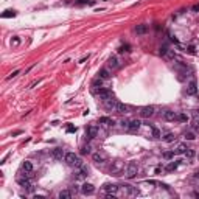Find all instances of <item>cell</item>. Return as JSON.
<instances>
[{
	"label": "cell",
	"instance_id": "obj_1",
	"mask_svg": "<svg viewBox=\"0 0 199 199\" xmlns=\"http://www.w3.org/2000/svg\"><path fill=\"white\" fill-rule=\"evenodd\" d=\"M64 162L70 167H83V160L75 154V152H67L64 156Z\"/></svg>",
	"mask_w": 199,
	"mask_h": 199
},
{
	"label": "cell",
	"instance_id": "obj_2",
	"mask_svg": "<svg viewBox=\"0 0 199 199\" xmlns=\"http://www.w3.org/2000/svg\"><path fill=\"white\" fill-rule=\"evenodd\" d=\"M137 173H139V165H137L135 162H129L128 167H126V170H125V177L126 179H134L137 176Z\"/></svg>",
	"mask_w": 199,
	"mask_h": 199
},
{
	"label": "cell",
	"instance_id": "obj_3",
	"mask_svg": "<svg viewBox=\"0 0 199 199\" xmlns=\"http://www.w3.org/2000/svg\"><path fill=\"white\" fill-rule=\"evenodd\" d=\"M121 173H125V162H121V160H115V162H112V167H110V174L120 176Z\"/></svg>",
	"mask_w": 199,
	"mask_h": 199
},
{
	"label": "cell",
	"instance_id": "obj_4",
	"mask_svg": "<svg viewBox=\"0 0 199 199\" xmlns=\"http://www.w3.org/2000/svg\"><path fill=\"white\" fill-rule=\"evenodd\" d=\"M92 159H93L95 163H106L108 162V154L103 152V151H97V152L92 154Z\"/></svg>",
	"mask_w": 199,
	"mask_h": 199
},
{
	"label": "cell",
	"instance_id": "obj_5",
	"mask_svg": "<svg viewBox=\"0 0 199 199\" xmlns=\"http://www.w3.org/2000/svg\"><path fill=\"white\" fill-rule=\"evenodd\" d=\"M118 190H120V187L118 185H115V183H104L103 185V191H104L106 194H115L118 193Z\"/></svg>",
	"mask_w": 199,
	"mask_h": 199
},
{
	"label": "cell",
	"instance_id": "obj_6",
	"mask_svg": "<svg viewBox=\"0 0 199 199\" xmlns=\"http://www.w3.org/2000/svg\"><path fill=\"white\" fill-rule=\"evenodd\" d=\"M154 112H156V108H154V106H143V108L140 109V117L149 118V117L154 115Z\"/></svg>",
	"mask_w": 199,
	"mask_h": 199
},
{
	"label": "cell",
	"instance_id": "obj_7",
	"mask_svg": "<svg viewBox=\"0 0 199 199\" xmlns=\"http://www.w3.org/2000/svg\"><path fill=\"white\" fill-rule=\"evenodd\" d=\"M98 97H100V100H103V101H108V100H112V92H110L109 89H100L98 92Z\"/></svg>",
	"mask_w": 199,
	"mask_h": 199
},
{
	"label": "cell",
	"instance_id": "obj_8",
	"mask_svg": "<svg viewBox=\"0 0 199 199\" xmlns=\"http://www.w3.org/2000/svg\"><path fill=\"white\" fill-rule=\"evenodd\" d=\"M198 93V84L194 79H191V81L187 84V95H196Z\"/></svg>",
	"mask_w": 199,
	"mask_h": 199
},
{
	"label": "cell",
	"instance_id": "obj_9",
	"mask_svg": "<svg viewBox=\"0 0 199 199\" xmlns=\"http://www.w3.org/2000/svg\"><path fill=\"white\" fill-rule=\"evenodd\" d=\"M140 126H141L140 120H131V121H129V125H128V131L129 132H137L140 129Z\"/></svg>",
	"mask_w": 199,
	"mask_h": 199
},
{
	"label": "cell",
	"instance_id": "obj_10",
	"mask_svg": "<svg viewBox=\"0 0 199 199\" xmlns=\"http://www.w3.org/2000/svg\"><path fill=\"white\" fill-rule=\"evenodd\" d=\"M81 193L86 194V196H90V194L95 193V187L92 185V183H84V185L81 187Z\"/></svg>",
	"mask_w": 199,
	"mask_h": 199
},
{
	"label": "cell",
	"instance_id": "obj_11",
	"mask_svg": "<svg viewBox=\"0 0 199 199\" xmlns=\"http://www.w3.org/2000/svg\"><path fill=\"white\" fill-rule=\"evenodd\" d=\"M97 134H98V128H97L95 125L87 126V129H86V135H87V139H95V137H97Z\"/></svg>",
	"mask_w": 199,
	"mask_h": 199
},
{
	"label": "cell",
	"instance_id": "obj_12",
	"mask_svg": "<svg viewBox=\"0 0 199 199\" xmlns=\"http://www.w3.org/2000/svg\"><path fill=\"white\" fill-rule=\"evenodd\" d=\"M120 67V61H118V58L115 55L114 56H110L109 61H108V68H112V70H115V68Z\"/></svg>",
	"mask_w": 199,
	"mask_h": 199
},
{
	"label": "cell",
	"instance_id": "obj_13",
	"mask_svg": "<svg viewBox=\"0 0 199 199\" xmlns=\"http://www.w3.org/2000/svg\"><path fill=\"white\" fill-rule=\"evenodd\" d=\"M163 118H165L167 121H176L177 120V114L173 112V110H165V112H163Z\"/></svg>",
	"mask_w": 199,
	"mask_h": 199
},
{
	"label": "cell",
	"instance_id": "obj_14",
	"mask_svg": "<svg viewBox=\"0 0 199 199\" xmlns=\"http://www.w3.org/2000/svg\"><path fill=\"white\" fill-rule=\"evenodd\" d=\"M128 110H129V106L123 104V103H117L115 110H114V112H118V114H126Z\"/></svg>",
	"mask_w": 199,
	"mask_h": 199
},
{
	"label": "cell",
	"instance_id": "obj_15",
	"mask_svg": "<svg viewBox=\"0 0 199 199\" xmlns=\"http://www.w3.org/2000/svg\"><path fill=\"white\" fill-rule=\"evenodd\" d=\"M51 156H53V159H56V160H62V157H64L66 154H64V151H62L61 148H56V149H53Z\"/></svg>",
	"mask_w": 199,
	"mask_h": 199
},
{
	"label": "cell",
	"instance_id": "obj_16",
	"mask_svg": "<svg viewBox=\"0 0 199 199\" xmlns=\"http://www.w3.org/2000/svg\"><path fill=\"white\" fill-rule=\"evenodd\" d=\"M22 170L26 171V173H31L33 171V163L30 162V160H25V162L22 163Z\"/></svg>",
	"mask_w": 199,
	"mask_h": 199
},
{
	"label": "cell",
	"instance_id": "obj_17",
	"mask_svg": "<svg viewBox=\"0 0 199 199\" xmlns=\"http://www.w3.org/2000/svg\"><path fill=\"white\" fill-rule=\"evenodd\" d=\"M174 151V154H185V151H187V146L183 143H179L177 146H176V149H173Z\"/></svg>",
	"mask_w": 199,
	"mask_h": 199
},
{
	"label": "cell",
	"instance_id": "obj_18",
	"mask_svg": "<svg viewBox=\"0 0 199 199\" xmlns=\"http://www.w3.org/2000/svg\"><path fill=\"white\" fill-rule=\"evenodd\" d=\"M163 58H167L168 61H174V59H176L174 50H170V48H168L167 51H165V55H163Z\"/></svg>",
	"mask_w": 199,
	"mask_h": 199
},
{
	"label": "cell",
	"instance_id": "obj_19",
	"mask_svg": "<svg viewBox=\"0 0 199 199\" xmlns=\"http://www.w3.org/2000/svg\"><path fill=\"white\" fill-rule=\"evenodd\" d=\"M162 140H163V141H167V143H171V141H174V140H176V137H174V134L168 132V134H165V135L162 137Z\"/></svg>",
	"mask_w": 199,
	"mask_h": 199
},
{
	"label": "cell",
	"instance_id": "obj_20",
	"mask_svg": "<svg viewBox=\"0 0 199 199\" xmlns=\"http://www.w3.org/2000/svg\"><path fill=\"white\" fill-rule=\"evenodd\" d=\"M148 31V25H137L135 26V33L137 34H145Z\"/></svg>",
	"mask_w": 199,
	"mask_h": 199
},
{
	"label": "cell",
	"instance_id": "obj_21",
	"mask_svg": "<svg viewBox=\"0 0 199 199\" xmlns=\"http://www.w3.org/2000/svg\"><path fill=\"white\" fill-rule=\"evenodd\" d=\"M2 17H3V19L16 17V11H13V9H6V11H3V13H2Z\"/></svg>",
	"mask_w": 199,
	"mask_h": 199
},
{
	"label": "cell",
	"instance_id": "obj_22",
	"mask_svg": "<svg viewBox=\"0 0 199 199\" xmlns=\"http://www.w3.org/2000/svg\"><path fill=\"white\" fill-rule=\"evenodd\" d=\"M98 76H100V78H101V79H109V70H108V68H101V70H100V73H98Z\"/></svg>",
	"mask_w": 199,
	"mask_h": 199
},
{
	"label": "cell",
	"instance_id": "obj_23",
	"mask_svg": "<svg viewBox=\"0 0 199 199\" xmlns=\"http://www.w3.org/2000/svg\"><path fill=\"white\" fill-rule=\"evenodd\" d=\"M100 123H101V125H108V126H112V125H114V120H112V118H109V117H101V118H100Z\"/></svg>",
	"mask_w": 199,
	"mask_h": 199
},
{
	"label": "cell",
	"instance_id": "obj_24",
	"mask_svg": "<svg viewBox=\"0 0 199 199\" xmlns=\"http://www.w3.org/2000/svg\"><path fill=\"white\" fill-rule=\"evenodd\" d=\"M117 103H118V101H115V100H108V101H106V108L110 109V110H115Z\"/></svg>",
	"mask_w": 199,
	"mask_h": 199
},
{
	"label": "cell",
	"instance_id": "obj_25",
	"mask_svg": "<svg viewBox=\"0 0 199 199\" xmlns=\"http://www.w3.org/2000/svg\"><path fill=\"white\" fill-rule=\"evenodd\" d=\"M59 199H68V198H72V191H68V190H62L61 193L58 194Z\"/></svg>",
	"mask_w": 199,
	"mask_h": 199
},
{
	"label": "cell",
	"instance_id": "obj_26",
	"mask_svg": "<svg viewBox=\"0 0 199 199\" xmlns=\"http://www.w3.org/2000/svg\"><path fill=\"white\" fill-rule=\"evenodd\" d=\"M191 128H193L194 131H199V117L193 118V121H191Z\"/></svg>",
	"mask_w": 199,
	"mask_h": 199
},
{
	"label": "cell",
	"instance_id": "obj_27",
	"mask_svg": "<svg viewBox=\"0 0 199 199\" xmlns=\"http://www.w3.org/2000/svg\"><path fill=\"white\" fill-rule=\"evenodd\" d=\"M177 121H183V123H187V121H188V115H187V114H179L177 115Z\"/></svg>",
	"mask_w": 199,
	"mask_h": 199
},
{
	"label": "cell",
	"instance_id": "obj_28",
	"mask_svg": "<svg viewBox=\"0 0 199 199\" xmlns=\"http://www.w3.org/2000/svg\"><path fill=\"white\" fill-rule=\"evenodd\" d=\"M95 0H78L76 5H93Z\"/></svg>",
	"mask_w": 199,
	"mask_h": 199
},
{
	"label": "cell",
	"instance_id": "obj_29",
	"mask_svg": "<svg viewBox=\"0 0 199 199\" xmlns=\"http://www.w3.org/2000/svg\"><path fill=\"white\" fill-rule=\"evenodd\" d=\"M177 165H179V163L171 162V163H168V165L165 167V170H167V171H173V170H176V168H177Z\"/></svg>",
	"mask_w": 199,
	"mask_h": 199
},
{
	"label": "cell",
	"instance_id": "obj_30",
	"mask_svg": "<svg viewBox=\"0 0 199 199\" xmlns=\"http://www.w3.org/2000/svg\"><path fill=\"white\" fill-rule=\"evenodd\" d=\"M163 157L168 159V160L173 159V157H174V151H167V152H163Z\"/></svg>",
	"mask_w": 199,
	"mask_h": 199
},
{
	"label": "cell",
	"instance_id": "obj_31",
	"mask_svg": "<svg viewBox=\"0 0 199 199\" xmlns=\"http://www.w3.org/2000/svg\"><path fill=\"white\" fill-rule=\"evenodd\" d=\"M19 73H20V70H14V72H11V73H9L8 76H6V81H9L11 78H14V76H17Z\"/></svg>",
	"mask_w": 199,
	"mask_h": 199
},
{
	"label": "cell",
	"instance_id": "obj_32",
	"mask_svg": "<svg viewBox=\"0 0 199 199\" xmlns=\"http://www.w3.org/2000/svg\"><path fill=\"white\" fill-rule=\"evenodd\" d=\"M183 137H185L187 140H194V139H196V135H194L193 132H185V135H183Z\"/></svg>",
	"mask_w": 199,
	"mask_h": 199
},
{
	"label": "cell",
	"instance_id": "obj_33",
	"mask_svg": "<svg viewBox=\"0 0 199 199\" xmlns=\"http://www.w3.org/2000/svg\"><path fill=\"white\" fill-rule=\"evenodd\" d=\"M152 137H156V139H160V131L157 128H152Z\"/></svg>",
	"mask_w": 199,
	"mask_h": 199
},
{
	"label": "cell",
	"instance_id": "obj_34",
	"mask_svg": "<svg viewBox=\"0 0 199 199\" xmlns=\"http://www.w3.org/2000/svg\"><path fill=\"white\" fill-rule=\"evenodd\" d=\"M185 154H187V156H188V157H193V156H194V151H193V149H190V148H187V151H185Z\"/></svg>",
	"mask_w": 199,
	"mask_h": 199
},
{
	"label": "cell",
	"instance_id": "obj_35",
	"mask_svg": "<svg viewBox=\"0 0 199 199\" xmlns=\"http://www.w3.org/2000/svg\"><path fill=\"white\" fill-rule=\"evenodd\" d=\"M120 53H125V51H129V45H123V47H120V50H118Z\"/></svg>",
	"mask_w": 199,
	"mask_h": 199
},
{
	"label": "cell",
	"instance_id": "obj_36",
	"mask_svg": "<svg viewBox=\"0 0 199 199\" xmlns=\"http://www.w3.org/2000/svg\"><path fill=\"white\" fill-rule=\"evenodd\" d=\"M81 152H83V154H89V152H90V146H89V145H87V146H84Z\"/></svg>",
	"mask_w": 199,
	"mask_h": 199
},
{
	"label": "cell",
	"instance_id": "obj_37",
	"mask_svg": "<svg viewBox=\"0 0 199 199\" xmlns=\"http://www.w3.org/2000/svg\"><path fill=\"white\" fill-rule=\"evenodd\" d=\"M120 123H121V126H123V128H128V125H129V120H121Z\"/></svg>",
	"mask_w": 199,
	"mask_h": 199
},
{
	"label": "cell",
	"instance_id": "obj_38",
	"mask_svg": "<svg viewBox=\"0 0 199 199\" xmlns=\"http://www.w3.org/2000/svg\"><path fill=\"white\" fill-rule=\"evenodd\" d=\"M39 83H41V79H37V81L31 83V84H30V89H33V87H34V86H37V84H39Z\"/></svg>",
	"mask_w": 199,
	"mask_h": 199
},
{
	"label": "cell",
	"instance_id": "obj_39",
	"mask_svg": "<svg viewBox=\"0 0 199 199\" xmlns=\"http://www.w3.org/2000/svg\"><path fill=\"white\" fill-rule=\"evenodd\" d=\"M191 179H193V181H199V173H194V174H193V177H191Z\"/></svg>",
	"mask_w": 199,
	"mask_h": 199
},
{
	"label": "cell",
	"instance_id": "obj_40",
	"mask_svg": "<svg viewBox=\"0 0 199 199\" xmlns=\"http://www.w3.org/2000/svg\"><path fill=\"white\" fill-rule=\"evenodd\" d=\"M19 42H20V41H19L17 37H14V39H13V45H19Z\"/></svg>",
	"mask_w": 199,
	"mask_h": 199
},
{
	"label": "cell",
	"instance_id": "obj_41",
	"mask_svg": "<svg viewBox=\"0 0 199 199\" xmlns=\"http://www.w3.org/2000/svg\"><path fill=\"white\" fill-rule=\"evenodd\" d=\"M76 131V128H73V126H70V128L67 129V132H75Z\"/></svg>",
	"mask_w": 199,
	"mask_h": 199
},
{
	"label": "cell",
	"instance_id": "obj_42",
	"mask_svg": "<svg viewBox=\"0 0 199 199\" xmlns=\"http://www.w3.org/2000/svg\"><path fill=\"white\" fill-rule=\"evenodd\" d=\"M193 11H199V5H194L193 6Z\"/></svg>",
	"mask_w": 199,
	"mask_h": 199
},
{
	"label": "cell",
	"instance_id": "obj_43",
	"mask_svg": "<svg viewBox=\"0 0 199 199\" xmlns=\"http://www.w3.org/2000/svg\"><path fill=\"white\" fill-rule=\"evenodd\" d=\"M198 112H199V109H198Z\"/></svg>",
	"mask_w": 199,
	"mask_h": 199
}]
</instances>
